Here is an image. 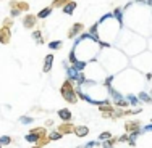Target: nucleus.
Returning a JSON list of instances; mask_svg holds the SVG:
<instances>
[{
  "label": "nucleus",
  "mask_w": 152,
  "mask_h": 148,
  "mask_svg": "<svg viewBox=\"0 0 152 148\" xmlns=\"http://www.w3.org/2000/svg\"><path fill=\"white\" fill-rule=\"evenodd\" d=\"M61 95H63L68 102H76V97H73V90H71L70 84H65V87L61 89Z\"/></svg>",
  "instance_id": "nucleus-1"
},
{
  "label": "nucleus",
  "mask_w": 152,
  "mask_h": 148,
  "mask_svg": "<svg viewBox=\"0 0 152 148\" xmlns=\"http://www.w3.org/2000/svg\"><path fill=\"white\" fill-rule=\"evenodd\" d=\"M88 132H89V129H88V127H84V126L75 127V134H76L78 137H84V135H88Z\"/></svg>",
  "instance_id": "nucleus-2"
},
{
  "label": "nucleus",
  "mask_w": 152,
  "mask_h": 148,
  "mask_svg": "<svg viewBox=\"0 0 152 148\" xmlns=\"http://www.w3.org/2000/svg\"><path fill=\"white\" fill-rule=\"evenodd\" d=\"M58 131H60L61 135H63V134L75 132V127H73V126H70V124H65V126H60V127H58Z\"/></svg>",
  "instance_id": "nucleus-3"
},
{
  "label": "nucleus",
  "mask_w": 152,
  "mask_h": 148,
  "mask_svg": "<svg viewBox=\"0 0 152 148\" xmlns=\"http://www.w3.org/2000/svg\"><path fill=\"white\" fill-rule=\"evenodd\" d=\"M58 116L63 119V121H70V119H71V113L68 110H60L58 111Z\"/></svg>",
  "instance_id": "nucleus-4"
},
{
  "label": "nucleus",
  "mask_w": 152,
  "mask_h": 148,
  "mask_svg": "<svg viewBox=\"0 0 152 148\" xmlns=\"http://www.w3.org/2000/svg\"><path fill=\"white\" fill-rule=\"evenodd\" d=\"M52 60H53V56H52V55H49V56L45 58V66H44V71H49L50 64H52Z\"/></svg>",
  "instance_id": "nucleus-5"
},
{
  "label": "nucleus",
  "mask_w": 152,
  "mask_h": 148,
  "mask_svg": "<svg viewBox=\"0 0 152 148\" xmlns=\"http://www.w3.org/2000/svg\"><path fill=\"white\" fill-rule=\"evenodd\" d=\"M75 6H76V2H71L70 5H66V6L63 8V12H65V13H71V12H73Z\"/></svg>",
  "instance_id": "nucleus-6"
},
{
  "label": "nucleus",
  "mask_w": 152,
  "mask_h": 148,
  "mask_svg": "<svg viewBox=\"0 0 152 148\" xmlns=\"http://www.w3.org/2000/svg\"><path fill=\"white\" fill-rule=\"evenodd\" d=\"M60 137H61L60 132H52V134L49 135V140H57V139H60Z\"/></svg>",
  "instance_id": "nucleus-7"
},
{
  "label": "nucleus",
  "mask_w": 152,
  "mask_h": 148,
  "mask_svg": "<svg viewBox=\"0 0 152 148\" xmlns=\"http://www.w3.org/2000/svg\"><path fill=\"white\" fill-rule=\"evenodd\" d=\"M12 142V139L10 137H0V145H7V143Z\"/></svg>",
  "instance_id": "nucleus-8"
},
{
  "label": "nucleus",
  "mask_w": 152,
  "mask_h": 148,
  "mask_svg": "<svg viewBox=\"0 0 152 148\" xmlns=\"http://www.w3.org/2000/svg\"><path fill=\"white\" fill-rule=\"evenodd\" d=\"M7 35H8V29H3L0 32V39H2V42H7Z\"/></svg>",
  "instance_id": "nucleus-9"
},
{
  "label": "nucleus",
  "mask_w": 152,
  "mask_h": 148,
  "mask_svg": "<svg viewBox=\"0 0 152 148\" xmlns=\"http://www.w3.org/2000/svg\"><path fill=\"white\" fill-rule=\"evenodd\" d=\"M50 12H52V10H50V8H45V10H42V12L39 13V18H45V16L49 15Z\"/></svg>",
  "instance_id": "nucleus-10"
},
{
  "label": "nucleus",
  "mask_w": 152,
  "mask_h": 148,
  "mask_svg": "<svg viewBox=\"0 0 152 148\" xmlns=\"http://www.w3.org/2000/svg\"><path fill=\"white\" fill-rule=\"evenodd\" d=\"M105 139H110V134H102V135H100V140H105Z\"/></svg>",
  "instance_id": "nucleus-11"
},
{
  "label": "nucleus",
  "mask_w": 152,
  "mask_h": 148,
  "mask_svg": "<svg viewBox=\"0 0 152 148\" xmlns=\"http://www.w3.org/2000/svg\"><path fill=\"white\" fill-rule=\"evenodd\" d=\"M58 45H60V42H55V44H50V47H52V48H57Z\"/></svg>",
  "instance_id": "nucleus-12"
},
{
  "label": "nucleus",
  "mask_w": 152,
  "mask_h": 148,
  "mask_svg": "<svg viewBox=\"0 0 152 148\" xmlns=\"http://www.w3.org/2000/svg\"><path fill=\"white\" fill-rule=\"evenodd\" d=\"M32 37L37 39V37H41V34H39V32H34V34H32Z\"/></svg>",
  "instance_id": "nucleus-13"
},
{
  "label": "nucleus",
  "mask_w": 152,
  "mask_h": 148,
  "mask_svg": "<svg viewBox=\"0 0 152 148\" xmlns=\"http://www.w3.org/2000/svg\"><path fill=\"white\" fill-rule=\"evenodd\" d=\"M149 3H151V5H152V0H149Z\"/></svg>",
  "instance_id": "nucleus-14"
},
{
  "label": "nucleus",
  "mask_w": 152,
  "mask_h": 148,
  "mask_svg": "<svg viewBox=\"0 0 152 148\" xmlns=\"http://www.w3.org/2000/svg\"><path fill=\"white\" fill-rule=\"evenodd\" d=\"M34 148H37V147H34Z\"/></svg>",
  "instance_id": "nucleus-15"
}]
</instances>
